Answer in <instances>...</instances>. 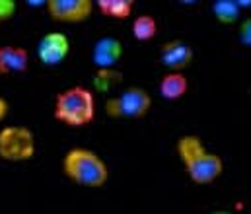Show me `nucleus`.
<instances>
[{"label": "nucleus", "mask_w": 251, "mask_h": 214, "mask_svg": "<svg viewBox=\"0 0 251 214\" xmlns=\"http://www.w3.org/2000/svg\"><path fill=\"white\" fill-rule=\"evenodd\" d=\"M152 107V97L146 90L130 86L123 90L117 97L105 101V113L111 119H140Z\"/></svg>", "instance_id": "obj_4"}, {"label": "nucleus", "mask_w": 251, "mask_h": 214, "mask_svg": "<svg viewBox=\"0 0 251 214\" xmlns=\"http://www.w3.org/2000/svg\"><path fill=\"white\" fill-rule=\"evenodd\" d=\"M63 171L72 183L90 189H98L105 185L109 177V169L105 162L88 148L68 150L63 158Z\"/></svg>", "instance_id": "obj_2"}, {"label": "nucleus", "mask_w": 251, "mask_h": 214, "mask_svg": "<svg viewBox=\"0 0 251 214\" xmlns=\"http://www.w3.org/2000/svg\"><path fill=\"white\" fill-rule=\"evenodd\" d=\"M113 78L119 80L121 76L115 74V71H100L98 76L94 78V82H96V86H98L100 90H107L109 86H113Z\"/></svg>", "instance_id": "obj_15"}, {"label": "nucleus", "mask_w": 251, "mask_h": 214, "mask_svg": "<svg viewBox=\"0 0 251 214\" xmlns=\"http://www.w3.org/2000/svg\"><path fill=\"white\" fill-rule=\"evenodd\" d=\"M160 61L166 69L179 72L187 69L193 61V49L183 41H168L160 49Z\"/></svg>", "instance_id": "obj_9"}, {"label": "nucleus", "mask_w": 251, "mask_h": 214, "mask_svg": "<svg viewBox=\"0 0 251 214\" xmlns=\"http://www.w3.org/2000/svg\"><path fill=\"white\" fill-rule=\"evenodd\" d=\"M240 41H242L246 47H251V18H248V20L240 25Z\"/></svg>", "instance_id": "obj_17"}, {"label": "nucleus", "mask_w": 251, "mask_h": 214, "mask_svg": "<svg viewBox=\"0 0 251 214\" xmlns=\"http://www.w3.org/2000/svg\"><path fill=\"white\" fill-rule=\"evenodd\" d=\"M70 53V41L63 31H49L37 45V59L47 67H57L66 61Z\"/></svg>", "instance_id": "obj_7"}, {"label": "nucleus", "mask_w": 251, "mask_h": 214, "mask_svg": "<svg viewBox=\"0 0 251 214\" xmlns=\"http://www.w3.org/2000/svg\"><path fill=\"white\" fill-rule=\"evenodd\" d=\"M8 111H10V105H8V101H6V99L0 95V121H2V119L8 115Z\"/></svg>", "instance_id": "obj_18"}, {"label": "nucleus", "mask_w": 251, "mask_h": 214, "mask_svg": "<svg viewBox=\"0 0 251 214\" xmlns=\"http://www.w3.org/2000/svg\"><path fill=\"white\" fill-rule=\"evenodd\" d=\"M189 80L183 72H168L162 80H160V94L164 99H179L187 94Z\"/></svg>", "instance_id": "obj_11"}, {"label": "nucleus", "mask_w": 251, "mask_h": 214, "mask_svg": "<svg viewBox=\"0 0 251 214\" xmlns=\"http://www.w3.org/2000/svg\"><path fill=\"white\" fill-rule=\"evenodd\" d=\"M29 69V53L18 45H0V74H24Z\"/></svg>", "instance_id": "obj_10"}, {"label": "nucleus", "mask_w": 251, "mask_h": 214, "mask_svg": "<svg viewBox=\"0 0 251 214\" xmlns=\"http://www.w3.org/2000/svg\"><path fill=\"white\" fill-rule=\"evenodd\" d=\"M53 115L66 127H86L96 117L94 94L88 88L72 86L55 97Z\"/></svg>", "instance_id": "obj_3"}, {"label": "nucleus", "mask_w": 251, "mask_h": 214, "mask_svg": "<svg viewBox=\"0 0 251 214\" xmlns=\"http://www.w3.org/2000/svg\"><path fill=\"white\" fill-rule=\"evenodd\" d=\"M123 57V45L119 39L105 35L96 41L92 49V63L101 71H111Z\"/></svg>", "instance_id": "obj_8"}, {"label": "nucleus", "mask_w": 251, "mask_h": 214, "mask_svg": "<svg viewBox=\"0 0 251 214\" xmlns=\"http://www.w3.org/2000/svg\"><path fill=\"white\" fill-rule=\"evenodd\" d=\"M16 14V2L14 0H0V22H8Z\"/></svg>", "instance_id": "obj_16"}, {"label": "nucleus", "mask_w": 251, "mask_h": 214, "mask_svg": "<svg viewBox=\"0 0 251 214\" xmlns=\"http://www.w3.org/2000/svg\"><path fill=\"white\" fill-rule=\"evenodd\" d=\"M35 156V139L27 127L8 125L0 131V158L6 162H27Z\"/></svg>", "instance_id": "obj_5"}, {"label": "nucleus", "mask_w": 251, "mask_h": 214, "mask_svg": "<svg viewBox=\"0 0 251 214\" xmlns=\"http://www.w3.org/2000/svg\"><path fill=\"white\" fill-rule=\"evenodd\" d=\"M177 154L185 166V171L191 177V181L197 185H210L224 171L222 158L218 154L208 152L199 137L189 135V137L179 139Z\"/></svg>", "instance_id": "obj_1"}, {"label": "nucleus", "mask_w": 251, "mask_h": 214, "mask_svg": "<svg viewBox=\"0 0 251 214\" xmlns=\"http://www.w3.org/2000/svg\"><path fill=\"white\" fill-rule=\"evenodd\" d=\"M98 10L113 20H126L132 14L134 2L132 0H98L96 2Z\"/></svg>", "instance_id": "obj_12"}, {"label": "nucleus", "mask_w": 251, "mask_h": 214, "mask_svg": "<svg viewBox=\"0 0 251 214\" xmlns=\"http://www.w3.org/2000/svg\"><path fill=\"white\" fill-rule=\"evenodd\" d=\"M210 214H232L230 211H214V213H210Z\"/></svg>", "instance_id": "obj_19"}, {"label": "nucleus", "mask_w": 251, "mask_h": 214, "mask_svg": "<svg viewBox=\"0 0 251 214\" xmlns=\"http://www.w3.org/2000/svg\"><path fill=\"white\" fill-rule=\"evenodd\" d=\"M47 12L53 20L64 24H82L94 12L92 0H49Z\"/></svg>", "instance_id": "obj_6"}, {"label": "nucleus", "mask_w": 251, "mask_h": 214, "mask_svg": "<svg viewBox=\"0 0 251 214\" xmlns=\"http://www.w3.org/2000/svg\"><path fill=\"white\" fill-rule=\"evenodd\" d=\"M212 12H214V18L220 24L230 25V24L238 22V18H240V2H236V0H218V2H214Z\"/></svg>", "instance_id": "obj_13"}, {"label": "nucleus", "mask_w": 251, "mask_h": 214, "mask_svg": "<svg viewBox=\"0 0 251 214\" xmlns=\"http://www.w3.org/2000/svg\"><path fill=\"white\" fill-rule=\"evenodd\" d=\"M156 33H158V22L152 16L144 14L132 22V35L136 41H150L156 37Z\"/></svg>", "instance_id": "obj_14"}]
</instances>
